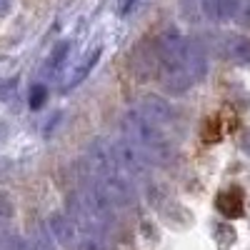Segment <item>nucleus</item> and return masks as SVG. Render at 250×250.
<instances>
[{"instance_id": "dca6fc26", "label": "nucleus", "mask_w": 250, "mask_h": 250, "mask_svg": "<svg viewBox=\"0 0 250 250\" xmlns=\"http://www.w3.org/2000/svg\"><path fill=\"white\" fill-rule=\"evenodd\" d=\"M0 245H3V250H30V243L20 235H5Z\"/></svg>"}, {"instance_id": "f8f14e48", "label": "nucleus", "mask_w": 250, "mask_h": 250, "mask_svg": "<svg viewBox=\"0 0 250 250\" xmlns=\"http://www.w3.org/2000/svg\"><path fill=\"white\" fill-rule=\"evenodd\" d=\"M70 40H60V43L50 50V55H48V60H45V73H58L62 65H65V60L70 58Z\"/></svg>"}, {"instance_id": "aec40b11", "label": "nucleus", "mask_w": 250, "mask_h": 250, "mask_svg": "<svg viewBox=\"0 0 250 250\" xmlns=\"http://www.w3.org/2000/svg\"><path fill=\"white\" fill-rule=\"evenodd\" d=\"M240 150L245 153V155H250V128H245L243 133H240Z\"/></svg>"}, {"instance_id": "6ab92c4d", "label": "nucleus", "mask_w": 250, "mask_h": 250, "mask_svg": "<svg viewBox=\"0 0 250 250\" xmlns=\"http://www.w3.org/2000/svg\"><path fill=\"white\" fill-rule=\"evenodd\" d=\"M30 250H53V245H50V240H48V238L35 235V238L30 240Z\"/></svg>"}, {"instance_id": "f3484780", "label": "nucleus", "mask_w": 250, "mask_h": 250, "mask_svg": "<svg viewBox=\"0 0 250 250\" xmlns=\"http://www.w3.org/2000/svg\"><path fill=\"white\" fill-rule=\"evenodd\" d=\"M143 3V0H118V15L120 18H128L138 10V5Z\"/></svg>"}, {"instance_id": "4be33fe9", "label": "nucleus", "mask_w": 250, "mask_h": 250, "mask_svg": "<svg viewBox=\"0 0 250 250\" xmlns=\"http://www.w3.org/2000/svg\"><path fill=\"white\" fill-rule=\"evenodd\" d=\"M10 133V128H8V123L5 120H0V143H3L5 140V135Z\"/></svg>"}, {"instance_id": "20e7f679", "label": "nucleus", "mask_w": 250, "mask_h": 250, "mask_svg": "<svg viewBox=\"0 0 250 250\" xmlns=\"http://www.w3.org/2000/svg\"><path fill=\"white\" fill-rule=\"evenodd\" d=\"M155 58L160 60L163 70H178L183 68V58L188 48V38L178 28H168L155 38Z\"/></svg>"}, {"instance_id": "39448f33", "label": "nucleus", "mask_w": 250, "mask_h": 250, "mask_svg": "<svg viewBox=\"0 0 250 250\" xmlns=\"http://www.w3.org/2000/svg\"><path fill=\"white\" fill-rule=\"evenodd\" d=\"M48 230H50V235H53V240L58 243V245H62V248H78V243H80V225L68 215V213H50L48 215Z\"/></svg>"}, {"instance_id": "4468645a", "label": "nucleus", "mask_w": 250, "mask_h": 250, "mask_svg": "<svg viewBox=\"0 0 250 250\" xmlns=\"http://www.w3.org/2000/svg\"><path fill=\"white\" fill-rule=\"evenodd\" d=\"M45 100H48L45 83H35V85H30V90H28V108L30 110H40L45 105Z\"/></svg>"}, {"instance_id": "412c9836", "label": "nucleus", "mask_w": 250, "mask_h": 250, "mask_svg": "<svg viewBox=\"0 0 250 250\" xmlns=\"http://www.w3.org/2000/svg\"><path fill=\"white\" fill-rule=\"evenodd\" d=\"M15 8V0H0V18L10 15V10Z\"/></svg>"}, {"instance_id": "423d86ee", "label": "nucleus", "mask_w": 250, "mask_h": 250, "mask_svg": "<svg viewBox=\"0 0 250 250\" xmlns=\"http://www.w3.org/2000/svg\"><path fill=\"white\" fill-rule=\"evenodd\" d=\"M245 0H200V10L210 23H230L238 18Z\"/></svg>"}, {"instance_id": "0eeeda50", "label": "nucleus", "mask_w": 250, "mask_h": 250, "mask_svg": "<svg viewBox=\"0 0 250 250\" xmlns=\"http://www.w3.org/2000/svg\"><path fill=\"white\" fill-rule=\"evenodd\" d=\"M138 108L148 115L153 123H158V125H170L173 118H175L173 105L165 98H160V95H145V98H140Z\"/></svg>"}, {"instance_id": "1a4fd4ad", "label": "nucleus", "mask_w": 250, "mask_h": 250, "mask_svg": "<svg viewBox=\"0 0 250 250\" xmlns=\"http://www.w3.org/2000/svg\"><path fill=\"white\" fill-rule=\"evenodd\" d=\"M100 55H103V50L100 48H93L90 53H85L83 55L75 65L70 68V73H68V78H65V83H62V90H73V88H78L83 80H85L88 75H90V70L98 65V60H100Z\"/></svg>"}, {"instance_id": "2eb2a0df", "label": "nucleus", "mask_w": 250, "mask_h": 250, "mask_svg": "<svg viewBox=\"0 0 250 250\" xmlns=\"http://www.w3.org/2000/svg\"><path fill=\"white\" fill-rule=\"evenodd\" d=\"M15 218V203L8 193H0V228H8Z\"/></svg>"}, {"instance_id": "ddd939ff", "label": "nucleus", "mask_w": 250, "mask_h": 250, "mask_svg": "<svg viewBox=\"0 0 250 250\" xmlns=\"http://www.w3.org/2000/svg\"><path fill=\"white\" fill-rule=\"evenodd\" d=\"M78 250H113V245L103 238V233H90V230H83L80 233V243Z\"/></svg>"}, {"instance_id": "7ed1b4c3", "label": "nucleus", "mask_w": 250, "mask_h": 250, "mask_svg": "<svg viewBox=\"0 0 250 250\" xmlns=\"http://www.w3.org/2000/svg\"><path fill=\"white\" fill-rule=\"evenodd\" d=\"M113 150L120 165V173L128 178H145L150 173V155L145 153L138 143H133L130 138H123L113 143Z\"/></svg>"}, {"instance_id": "f03ea898", "label": "nucleus", "mask_w": 250, "mask_h": 250, "mask_svg": "<svg viewBox=\"0 0 250 250\" xmlns=\"http://www.w3.org/2000/svg\"><path fill=\"white\" fill-rule=\"evenodd\" d=\"M65 213L80 225V230H90V233H105L113 223V218L103 213L83 188L65 198Z\"/></svg>"}, {"instance_id": "9b49d317", "label": "nucleus", "mask_w": 250, "mask_h": 250, "mask_svg": "<svg viewBox=\"0 0 250 250\" xmlns=\"http://www.w3.org/2000/svg\"><path fill=\"white\" fill-rule=\"evenodd\" d=\"M228 53L240 65H250V35H235L228 40Z\"/></svg>"}, {"instance_id": "6e6552de", "label": "nucleus", "mask_w": 250, "mask_h": 250, "mask_svg": "<svg viewBox=\"0 0 250 250\" xmlns=\"http://www.w3.org/2000/svg\"><path fill=\"white\" fill-rule=\"evenodd\" d=\"M183 70L190 75L195 83L205 78L208 73V55L203 50L200 43H195V40H188V48H185V58H183Z\"/></svg>"}, {"instance_id": "f257e3e1", "label": "nucleus", "mask_w": 250, "mask_h": 250, "mask_svg": "<svg viewBox=\"0 0 250 250\" xmlns=\"http://www.w3.org/2000/svg\"><path fill=\"white\" fill-rule=\"evenodd\" d=\"M123 133H125V138L138 143L150 158L160 160V158H168V153H170V143L163 133V125L153 123L140 108H133L123 115Z\"/></svg>"}, {"instance_id": "a211bd4d", "label": "nucleus", "mask_w": 250, "mask_h": 250, "mask_svg": "<svg viewBox=\"0 0 250 250\" xmlns=\"http://www.w3.org/2000/svg\"><path fill=\"white\" fill-rule=\"evenodd\" d=\"M235 23H238L243 30L250 33V0H245V3H243V8H240V13H238V18H235Z\"/></svg>"}, {"instance_id": "9d476101", "label": "nucleus", "mask_w": 250, "mask_h": 250, "mask_svg": "<svg viewBox=\"0 0 250 250\" xmlns=\"http://www.w3.org/2000/svg\"><path fill=\"white\" fill-rule=\"evenodd\" d=\"M240 190H225L218 195V208L225 218H238L243 215V200H240Z\"/></svg>"}]
</instances>
